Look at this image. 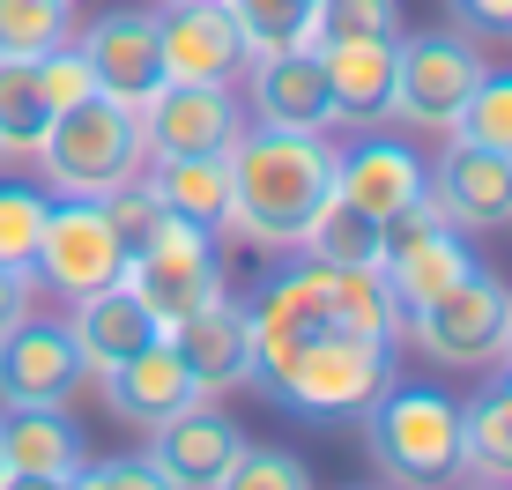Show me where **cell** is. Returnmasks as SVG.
<instances>
[{"instance_id":"obj_19","label":"cell","mask_w":512,"mask_h":490,"mask_svg":"<svg viewBox=\"0 0 512 490\" xmlns=\"http://www.w3.org/2000/svg\"><path fill=\"white\" fill-rule=\"evenodd\" d=\"M67 335H75V349H82V372L104 379L112 364H127L141 342L164 335V320H156L127 283H112V290H90V297L67 305Z\"/></svg>"},{"instance_id":"obj_7","label":"cell","mask_w":512,"mask_h":490,"mask_svg":"<svg viewBox=\"0 0 512 490\" xmlns=\"http://www.w3.org/2000/svg\"><path fill=\"white\" fill-rule=\"evenodd\" d=\"M119 275H127V238L112 231L104 201L60 194L45 208L38 253H30V283H45L60 305H75V297H90V290H112Z\"/></svg>"},{"instance_id":"obj_9","label":"cell","mask_w":512,"mask_h":490,"mask_svg":"<svg viewBox=\"0 0 512 490\" xmlns=\"http://www.w3.org/2000/svg\"><path fill=\"white\" fill-rule=\"evenodd\" d=\"M134 119L149 156H223L245 127L231 82H171V75L134 104Z\"/></svg>"},{"instance_id":"obj_25","label":"cell","mask_w":512,"mask_h":490,"mask_svg":"<svg viewBox=\"0 0 512 490\" xmlns=\"http://www.w3.org/2000/svg\"><path fill=\"white\" fill-rule=\"evenodd\" d=\"M461 476L512 483V401L498 387L461 401Z\"/></svg>"},{"instance_id":"obj_20","label":"cell","mask_w":512,"mask_h":490,"mask_svg":"<svg viewBox=\"0 0 512 490\" xmlns=\"http://www.w3.org/2000/svg\"><path fill=\"white\" fill-rule=\"evenodd\" d=\"M82 431L67 409H8L0 416V483H75Z\"/></svg>"},{"instance_id":"obj_26","label":"cell","mask_w":512,"mask_h":490,"mask_svg":"<svg viewBox=\"0 0 512 490\" xmlns=\"http://www.w3.org/2000/svg\"><path fill=\"white\" fill-rule=\"evenodd\" d=\"M297 253L327 260V268H379V223L364 216V208L349 201H320V216L305 223V238H297Z\"/></svg>"},{"instance_id":"obj_39","label":"cell","mask_w":512,"mask_h":490,"mask_svg":"<svg viewBox=\"0 0 512 490\" xmlns=\"http://www.w3.org/2000/svg\"><path fill=\"white\" fill-rule=\"evenodd\" d=\"M498 394H505V401H512V364H505V372H498Z\"/></svg>"},{"instance_id":"obj_4","label":"cell","mask_w":512,"mask_h":490,"mask_svg":"<svg viewBox=\"0 0 512 490\" xmlns=\"http://www.w3.org/2000/svg\"><path fill=\"white\" fill-rule=\"evenodd\" d=\"M364 453L386 483H453L461 476V401L438 387H386L364 409Z\"/></svg>"},{"instance_id":"obj_36","label":"cell","mask_w":512,"mask_h":490,"mask_svg":"<svg viewBox=\"0 0 512 490\" xmlns=\"http://www.w3.org/2000/svg\"><path fill=\"white\" fill-rule=\"evenodd\" d=\"M453 8V30L475 45H505L512 38V0H446Z\"/></svg>"},{"instance_id":"obj_5","label":"cell","mask_w":512,"mask_h":490,"mask_svg":"<svg viewBox=\"0 0 512 490\" xmlns=\"http://www.w3.org/2000/svg\"><path fill=\"white\" fill-rule=\"evenodd\" d=\"M119 283H127L164 327H179L186 312L216 305V297L231 290V275H223L216 231H201V223H186V216H164V223H156V231L127 253V275H119Z\"/></svg>"},{"instance_id":"obj_11","label":"cell","mask_w":512,"mask_h":490,"mask_svg":"<svg viewBox=\"0 0 512 490\" xmlns=\"http://www.w3.org/2000/svg\"><path fill=\"white\" fill-rule=\"evenodd\" d=\"M431 208L461 238L512 231V149H483V142L446 134V149L431 164Z\"/></svg>"},{"instance_id":"obj_30","label":"cell","mask_w":512,"mask_h":490,"mask_svg":"<svg viewBox=\"0 0 512 490\" xmlns=\"http://www.w3.org/2000/svg\"><path fill=\"white\" fill-rule=\"evenodd\" d=\"M446 134H461V142H483V149H512V75H483L461 104V119H453Z\"/></svg>"},{"instance_id":"obj_28","label":"cell","mask_w":512,"mask_h":490,"mask_svg":"<svg viewBox=\"0 0 512 490\" xmlns=\"http://www.w3.org/2000/svg\"><path fill=\"white\" fill-rule=\"evenodd\" d=\"M67 38V0H0V60H38Z\"/></svg>"},{"instance_id":"obj_12","label":"cell","mask_w":512,"mask_h":490,"mask_svg":"<svg viewBox=\"0 0 512 490\" xmlns=\"http://www.w3.org/2000/svg\"><path fill=\"white\" fill-rule=\"evenodd\" d=\"M245 104H253V127H282V134H327L334 127V90H327V67L312 45L253 52Z\"/></svg>"},{"instance_id":"obj_33","label":"cell","mask_w":512,"mask_h":490,"mask_svg":"<svg viewBox=\"0 0 512 490\" xmlns=\"http://www.w3.org/2000/svg\"><path fill=\"white\" fill-rule=\"evenodd\" d=\"M223 483H238V490H305V461L297 453H282V446H238V461H231V476Z\"/></svg>"},{"instance_id":"obj_37","label":"cell","mask_w":512,"mask_h":490,"mask_svg":"<svg viewBox=\"0 0 512 490\" xmlns=\"http://www.w3.org/2000/svg\"><path fill=\"white\" fill-rule=\"evenodd\" d=\"M30 312V268H0V335Z\"/></svg>"},{"instance_id":"obj_24","label":"cell","mask_w":512,"mask_h":490,"mask_svg":"<svg viewBox=\"0 0 512 490\" xmlns=\"http://www.w3.org/2000/svg\"><path fill=\"white\" fill-rule=\"evenodd\" d=\"M52 127V104L38 90V60H0V171L30 164Z\"/></svg>"},{"instance_id":"obj_34","label":"cell","mask_w":512,"mask_h":490,"mask_svg":"<svg viewBox=\"0 0 512 490\" xmlns=\"http://www.w3.org/2000/svg\"><path fill=\"white\" fill-rule=\"evenodd\" d=\"M104 216H112V231L127 238V253H134V245L164 223V201L149 194V179H127V186H112V194H104Z\"/></svg>"},{"instance_id":"obj_16","label":"cell","mask_w":512,"mask_h":490,"mask_svg":"<svg viewBox=\"0 0 512 490\" xmlns=\"http://www.w3.org/2000/svg\"><path fill=\"white\" fill-rule=\"evenodd\" d=\"M164 335H171V349L186 357L193 387H201L208 401L231 394V387H253V327H245V305H238L231 290H223L216 305L186 312V320L164 327Z\"/></svg>"},{"instance_id":"obj_1","label":"cell","mask_w":512,"mask_h":490,"mask_svg":"<svg viewBox=\"0 0 512 490\" xmlns=\"http://www.w3.org/2000/svg\"><path fill=\"white\" fill-rule=\"evenodd\" d=\"M223 164H231V216H223V231H238L260 253H297L305 223L334 194V142L327 134L238 127Z\"/></svg>"},{"instance_id":"obj_18","label":"cell","mask_w":512,"mask_h":490,"mask_svg":"<svg viewBox=\"0 0 512 490\" xmlns=\"http://www.w3.org/2000/svg\"><path fill=\"white\" fill-rule=\"evenodd\" d=\"M104 401H112V416H127V424L149 431V424H164V416H179L208 394L193 387V372H186L179 349H171V335H156V342H141L127 364L104 372Z\"/></svg>"},{"instance_id":"obj_10","label":"cell","mask_w":512,"mask_h":490,"mask_svg":"<svg viewBox=\"0 0 512 490\" xmlns=\"http://www.w3.org/2000/svg\"><path fill=\"white\" fill-rule=\"evenodd\" d=\"M82 349L67 335V320H38V312H23V320L0 335V401L8 409H67V401L82 394Z\"/></svg>"},{"instance_id":"obj_32","label":"cell","mask_w":512,"mask_h":490,"mask_svg":"<svg viewBox=\"0 0 512 490\" xmlns=\"http://www.w3.org/2000/svg\"><path fill=\"white\" fill-rule=\"evenodd\" d=\"M38 90H45L52 112H67V104L97 97V75H90V60H82V45H75V38H60L52 52H38Z\"/></svg>"},{"instance_id":"obj_22","label":"cell","mask_w":512,"mask_h":490,"mask_svg":"<svg viewBox=\"0 0 512 490\" xmlns=\"http://www.w3.org/2000/svg\"><path fill=\"white\" fill-rule=\"evenodd\" d=\"M468 238L453 231V223H431V231H416V238H401V245H386L379 253V275H386V290H394V305L401 312H416V305H431L438 290L453 283V275L468 268Z\"/></svg>"},{"instance_id":"obj_13","label":"cell","mask_w":512,"mask_h":490,"mask_svg":"<svg viewBox=\"0 0 512 490\" xmlns=\"http://www.w3.org/2000/svg\"><path fill=\"white\" fill-rule=\"evenodd\" d=\"M156 45H164L171 82H238L253 67V45L238 38L223 0H164L156 15Z\"/></svg>"},{"instance_id":"obj_27","label":"cell","mask_w":512,"mask_h":490,"mask_svg":"<svg viewBox=\"0 0 512 490\" xmlns=\"http://www.w3.org/2000/svg\"><path fill=\"white\" fill-rule=\"evenodd\" d=\"M238 23V38L253 52H282V45H312V15L320 0H223Z\"/></svg>"},{"instance_id":"obj_2","label":"cell","mask_w":512,"mask_h":490,"mask_svg":"<svg viewBox=\"0 0 512 490\" xmlns=\"http://www.w3.org/2000/svg\"><path fill=\"white\" fill-rule=\"evenodd\" d=\"M253 387H268L282 409L320 416V424H349L394 387V342H372L342 320H320L290 342L253 349Z\"/></svg>"},{"instance_id":"obj_3","label":"cell","mask_w":512,"mask_h":490,"mask_svg":"<svg viewBox=\"0 0 512 490\" xmlns=\"http://www.w3.org/2000/svg\"><path fill=\"white\" fill-rule=\"evenodd\" d=\"M30 164L45 171L52 194L104 201L112 186L141 179V164H149L134 104H119V97H82V104H67V112H52V127H45V142H38Z\"/></svg>"},{"instance_id":"obj_40","label":"cell","mask_w":512,"mask_h":490,"mask_svg":"<svg viewBox=\"0 0 512 490\" xmlns=\"http://www.w3.org/2000/svg\"><path fill=\"white\" fill-rule=\"evenodd\" d=\"M67 8H75V0H67Z\"/></svg>"},{"instance_id":"obj_17","label":"cell","mask_w":512,"mask_h":490,"mask_svg":"<svg viewBox=\"0 0 512 490\" xmlns=\"http://www.w3.org/2000/svg\"><path fill=\"white\" fill-rule=\"evenodd\" d=\"M431 194V171H423V156L409 142H357V149H334V201L364 208L372 223L401 216L409 201Z\"/></svg>"},{"instance_id":"obj_29","label":"cell","mask_w":512,"mask_h":490,"mask_svg":"<svg viewBox=\"0 0 512 490\" xmlns=\"http://www.w3.org/2000/svg\"><path fill=\"white\" fill-rule=\"evenodd\" d=\"M45 194L23 179H0V268H30L38 253V231H45Z\"/></svg>"},{"instance_id":"obj_6","label":"cell","mask_w":512,"mask_h":490,"mask_svg":"<svg viewBox=\"0 0 512 490\" xmlns=\"http://www.w3.org/2000/svg\"><path fill=\"white\" fill-rule=\"evenodd\" d=\"M483 82V45L461 30H401L394 38V90H386V119L401 127H438L446 134L461 119L468 90Z\"/></svg>"},{"instance_id":"obj_23","label":"cell","mask_w":512,"mask_h":490,"mask_svg":"<svg viewBox=\"0 0 512 490\" xmlns=\"http://www.w3.org/2000/svg\"><path fill=\"white\" fill-rule=\"evenodd\" d=\"M141 179L164 201V216H186L223 238V216H231V164L223 156H149Z\"/></svg>"},{"instance_id":"obj_35","label":"cell","mask_w":512,"mask_h":490,"mask_svg":"<svg viewBox=\"0 0 512 490\" xmlns=\"http://www.w3.org/2000/svg\"><path fill=\"white\" fill-rule=\"evenodd\" d=\"M82 490H164V476L149 468V453H119V461H82L75 468Z\"/></svg>"},{"instance_id":"obj_31","label":"cell","mask_w":512,"mask_h":490,"mask_svg":"<svg viewBox=\"0 0 512 490\" xmlns=\"http://www.w3.org/2000/svg\"><path fill=\"white\" fill-rule=\"evenodd\" d=\"M327 38H401V0H320L312 45Z\"/></svg>"},{"instance_id":"obj_15","label":"cell","mask_w":512,"mask_h":490,"mask_svg":"<svg viewBox=\"0 0 512 490\" xmlns=\"http://www.w3.org/2000/svg\"><path fill=\"white\" fill-rule=\"evenodd\" d=\"M82 60L97 75V97H119V104H141L164 82V45H156V15L149 8H112L82 30Z\"/></svg>"},{"instance_id":"obj_8","label":"cell","mask_w":512,"mask_h":490,"mask_svg":"<svg viewBox=\"0 0 512 490\" xmlns=\"http://www.w3.org/2000/svg\"><path fill=\"white\" fill-rule=\"evenodd\" d=\"M505 305H512V290L483 268V260H468L431 305L401 312V335H409L431 364H490L498 357V335H505Z\"/></svg>"},{"instance_id":"obj_14","label":"cell","mask_w":512,"mask_h":490,"mask_svg":"<svg viewBox=\"0 0 512 490\" xmlns=\"http://www.w3.org/2000/svg\"><path fill=\"white\" fill-rule=\"evenodd\" d=\"M238 446H245V431L231 424L223 409H208V401H193V409L179 416H164V424H149V468L171 483H193V490H216L223 476H231V461H238Z\"/></svg>"},{"instance_id":"obj_21","label":"cell","mask_w":512,"mask_h":490,"mask_svg":"<svg viewBox=\"0 0 512 490\" xmlns=\"http://www.w3.org/2000/svg\"><path fill=\"white\" fill-rule=\"evenodd\" d=\"M312 52H320V67H327L334 119L379 127L386 119V90H394V38H327Z\"/></svg>"},{"instance_id":"obj_38","label":"cell","mask_w":512,"mask_h":490,"mask_svg":"<svg viewBox=\"0 0 512 490\" xmlns=\"http://www.w3.org/2000/svg\"><path fill=\"white\" fill-rule=\"evenodd\" d=\"M498 357L512 364V305H505V335H498Z\"/></svg>"}]
</instances>
